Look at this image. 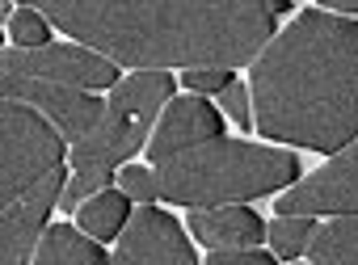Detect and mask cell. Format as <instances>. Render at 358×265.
<instances>
[{
    "label": "cell",
    "mask_w": 358,
    "mask_h": 265,
    "mask_svg": "<svg viewBox=\"0 0 358 265\" xmlns=\"http://www.w3.org/2000/svg\"><path fill=\"white\" fill-rule=\"evenodd\" d=\"M13 13V5H9V0H0V17H9Z\"/></svg>",
    "instance_id": "cb8c5ba5"
},
{
    "label": "cell",
    "mask_w": 358,
    "mask_h": 265,
    "mask_svg": "<svg viewBox=\"0 0 358 265\" xmlns=\"http://www.w3.org/2000/svg\"><path fill=\"white\" fill-rule=\"evenodd\" d=\"M118 185H122V198L127 202H156L160 194H156V177H152V169H122V177H118Z\"/></svg>",
    "instance_id": "ac0fdd59"
},
{
    "label": "cell",
    "mask_w": 358,
    "mask_h": 265,
    "mask_svg": "<svg viewBox=\"0 0 358 265\" xmlns=\"http://www.w3.org/2000/svg\"><path fill=\"white\" fill-rule=\"evenodd\" d=\"M354 240H358L354 215H337L329 227L312 231V240H308L312 265H354Z\"/></svg>",
    "instance_id": "5bb4252c"
},
{
    "label": "cell",
    "mask_w": 358,
    "mask_h": 265,
    "mask_svg": "<svg viewBox=\"0 0 358 265\" xmlns=\"http://www.w3.org/2000/svg\"><path fill=\"white\" fill-rule=\"evenodd\" d=\"M110 177H114L110 169H76V177H72V181H68V185L59 189L55 206H59V210H76V206H80V202H85L89 194L106 189V185H110Z\"/></svg>",
    "instance_id": "2e32d148"
},
{
    "label": "cell",
    "mask_w": 358,
    "mask_h": 265,
    "mask_svg": "<svg viewBox=\"0 0 358 265\" xmlns=\"http://www.w3.org/2000/svg\"><path fill=\"white\" fill-rule=\"evenodd\" d=\"M312 231H316V223L312 219H303V215H278L270 227H266V240L274 244V252L278 257H299V252H308V240H312Z\"/></svg>",
    "instance_id": "9a60e30c"
},
{
    "label": "cell",
    "mask_w": 358,
    "mask_h": 265,
    "mask_svg": "<svg viewBox=\"0 0 358 265\" xmlns=\"http://www.w3.org/2000/svg\"><path fill=\"white\" fill-rule=\"evenodd\" d=\"M190 231L211 248V252H228V248H257L266 240V223L249 210V206H194L190 210Z\"/></svg>",
    "instance_id": "8fae6325"
},
{
    "label": "cell",
    "mask_w": 358,
    "mask_h": 265,
    "mask_svg": "<svg viewBox=\"0 0 358 265\" xmlns=\"http://www.w3.org/2000/svg\"><path fill=\"white\" fill-rule=\"evenodd\" d=\"M215 135H224L220 110H211V106L199 101V97H182V101H169V110H164L156 135L148 139V156H152V160H164V156H173V152L194 148V143L215 139Z\"/></svg>",
    "instance_id": "30bf717a"
},
{
    "label": "cell",
    "mask_w": 358,
    "mask_h": 265,
    "mask_svg": "<svg viewBox=\"0 0 358 265\" xmlns=\"http://www.w3.org/2000/svg\"><path fill=\"white\" fill-rule=\"evenodd\" d=\"M51 26L127 68H241L291 0H22Z\"/></svg>",
    "instance_id": "6da1fadb"
},
{
    "label": "cell",
    "mask_w": 358,
    "mask_h": 265,
    "mask_svg": "<svg viewBox=\"0 0 358 265\" xmlns=\"http://www.w3.org/2000/svg\"><path fill=\"white\" fill-rule=\"evenodd\" d=\"M320 5H329V9H337V13H350V17H354L358 0H320Z\"/></svg>",
    "instance_id": "7402d4cb"
},
{
    "label": "cell",
    "mask_w": 358,
    "mask_h": 265,
    "mask_svg": "<svg viewBox=\"0 0 358 265\" xmlns=\"http://www.w3.org/2000/svg\"><path fill=\"white\" fill-rule=\"evenodd\" d=\"M0 38H5V34H0Z\"/></svg>",
    "instance_id": "d4e9b609"
},
{
    "label": "cell",
    "mask_w": 358,
    "mask_h": 265,
    "mask_svg": "<svg viewBox=\"0 0 358 265\" xmlns=\"http://www.w3.org/2000/svg\"><path fill=\"white\" fill-rule=\"evenodd\" d=\"M354 17L299 13L253 68V122L266 139L312 152L354 143Z\"/></svg>",
    "instance_id": "7a4b0ae2"
},
{
    "label": "cell",
    "mask_w": 358,
    "mask_h": 265,
    "mask_svg": "<svg viewBox=\"0 0 358 265\" xmlns=\"http://www.w3.org/2000/svg\"><path fill=\"white\" fill-rule=\"evenodd\" d=\"M0 101H13V106H30L43 118L55 122V131L64 139H80L89 135V127L101 114V101L80 93V89H64V85H47V80H30V76H9L0 72Z\"/></svg>",
    "instance_id": "52a82bcc"
},
{
    "label": "cell",
    "mask_w": 358,
    "mask_h": 265,
    "mask_svg": "<svg viewBox=\"0 0 358 265\" xmlns=\"http://www.w3.org/2000/svg\"><path fill=\"white\" fill-rule=\"evenodd\" d=\"M0 72L64 85V89H114L118 85V68L106 55H93L85 47H51V43L0 51Z\"/></svg>",
    "instance_id": "8992f818"
},
{
    "label": "cell",
    "mask_w": 358,
    "mask_h": 265,
    "mask_svg": "<svg viewBox=\"0 0 358 265\" xmlns=\"http://www.w3.org/2000/svg\"><path fill=\"white\" fill-rule=\"evenodd\" d=\"M110 265H139V261H131V257H122V252H114V261Z\"/></svg>",
    "instance_id": "603a6c76"
},
{
    "label": "cell",
    "mask_w": 358,
    "mask_h": 265,
    "mask_svg": "<svg viewBox=\"0 0 358 265\" xmlns=\"http://www.w3.org/2000/svg\"><path fill=\"white\" fill-rule=\"evenodd\" d=\"M34 265H110V257L93 240H85L76 227L55 223V227L43 231V244H38Z\"/></svg>",
    "instance_id": "7c38bea8"
},
{
    "label": "cell",
    "mask_w": 358,
    "mask_h": 265,
    "mask_svg": "<svg viewBox=\"0 0 358 265\" xmlns=\"http://www.w3.org/2000/svg\"><path fill=\"white\" fill-rule=\"evenodd\" d=\"M152 177L164 202H182L194 210L207 202H245V198L295 185L299 160L278 148H257V143L215 135L156 160Z\"/></svg>",
    "instance_id": "3957f363"
},
{
    "label": "cell",
    "mask_w": 358,
    "mask_h": 265,
    "mask_svg": "<svg viewBox=\"0 0 358 265\" xmlns=\"http://www.w3.org/2000/svg\"><path fill=\"white\" fill-rule=\"evenodd\" d=\"M64 189V169H47L30 189H22L13 202L0 206V265H26L34 252V240L43 236V223Z\"/></svg>",
    "instance_id": "ba28073f"
},
{
    "label": "cell",
    "mask_w": 358,
    "mask_h": 265,
    "mask_svg": "<svg viewBox=\"0 0 358 265\" xmlns=\"http://www.w3.org/2000/svg\"><path fill=\"white\" fill-rule=\"evenodd\" d=\"M64 160V135L30 106L0 101V206Z\"/></svg>",
    "instance_id": "5b68a950"
},
{
    "label": "cell",
    "mask_w": 358,
    "mask_h": 265,
    "mask_svg": "<svg viewBox=\"0 0 358 265\" xmlns=\"http://www.w3.org/2000/svg\"><path fill=\"white\" fill-rule=\"evenodd\" d=\"M354 173H358V152H354V143H345L320 173L295 181L274 206H278V215H303V219H312V215H354V194H358Z\"/></svg>",
    "instance_id": "9c48e42d"
},
{
    "label": "cell",
    "mask_w": 358,
    "mask_h": 265,
    "mask_svg": "<svg viewBox=\"0 0 358 265\" xmlns=\"http://www.w3.org/2000/svg\"><path fill=\"white\" fill-rule=\"evenodd\" d=\"M76 210H80V227H85L89 236L114 240V236L122 231L127 215H131V202H127L118 189H97V194H89L85 206H76Z\"/></svg>",
    "instance_id": "4fadbf2b"
},
{
    "label": "cell",
    "mask_w": 358,
    "mask_h": 265,
    "mask_svg": "<svg viewBox=\"0 0 358 265\" xmlns=\"http://www.w3.org/2000/svg\"><path fill=\"white\" fill-rule=\"evenodd\" d=\"M169 97H173L169 72L148 68V72L118 80L114 97L101 101V114L89 127V135L72 143V169H114L127 156H135Z\"/></svg>",
    "instance_id": "277c9868"
},
{
    "label": "cell",
    "mask_w": 358,
    "mask_h": 265,
    "mask_svg": "<svg viewBox=\"0 0 358 265\" xmlns=\"http://www.w3.org/2000/svg\"><path fill=\"white\" fill-rule=\"evenodd\" d=\"M207 265H274V257H266L257 248H228V252H211Z\"/></svg>",
    "instance_id": "44dd1931"
},
{
    "label": "cell",
    "mask_w": 358,
    "mask_h": 265,
    "mask_svg": "<svg viewBox=\"0 0 358 265\" xmlns=\"http://www.w3.org/2000/svg\"><path fill=\"white\" fill-rule=\"evenodd\" d=\"M9 34H13L17 47H47V38H51L47 17L34 13V9H17V13H9Z\"/></svg>",
    "instance_id": "e0dca14e"
},
{
    "label": "cell",
    "mask_w": 358,
    "mask_h": 265,
    "mask_svg": "<svg viewBox=\"0 0 358 265\" xmlns=\"http://www.w3.org/2000/svg\"><path fill=\"white\" fill-rule=\"evenodd\" d=\"M220 101H224V110H228L241 127H249V89H245L241 80H228V85L220 89Z\"/></svg>",
    "instance_id": "ffe728a7"
},
{
    "label": "cell",
    "mask_w": 358,
    "mask_h": 265,
    "mask_svg": "<svg viewBox=\"0 0 358 265\" xmlns=\"http://www.w3.org/2000/svg\"><path fill=\"white\" fill-rule=\"evenodd\" d=\"M228 80H232V68H186L182 72V85L190 93H220Z\"/></svg>",
    "instance_id": "d6986e66"
}]
</instances>
